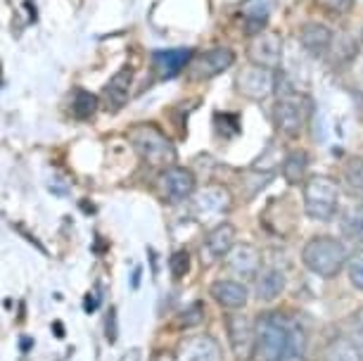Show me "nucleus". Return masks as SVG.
Returning a JSON list of instances; mask_svg holds the SVG:
<instances>
[{
    "mask_svg": "<svg viewBox=\"0 0 363 361\" xmlns=\"http://www.w3.org/2000/svg\"><path fill=\"white\" fill-rule=\"evenodd\" d=\"M119 361H140V350L138 347H133V350H128Z\"/></svg>",
    "mask_w": 363,
    "mask_h": 361,
    "instance_id": "obj_31",
    "label": "nucleus"
},
{
    "mask_svg": "<svg viewBox=\"0 0 363 361\" xmlns=\"http://www.w3.org/2000/svg\"><path fill=\"white\" fill-rule=\"evenodd\" d=\"M311 114V100L301 98L297 93H285L278 100V105L273 107V119H276L278 131L287 135V138H297L304 131L306 119Z\"/></svg>",
    "mask_w": 363,
    "mask_h": 361,
    "instance_id": "obj_5",
    "label": "nucleus"
},
{
    "mask_svg": "<svg viewBox=\"0 0 363 361\" xmlns=\"http://www.w3.org/2000/svg\"><path fill=\"white\" fill-rule=\"evenodd\" d=\"M128 140L135 148V152L147 162L150 167L169 169L176 162V148L167 138V133L160 131L155 124H135L128 131Z\"/></svg>",
    "mask_w": 363,
    "mask_h": 361,
    "instance_id": "obj_3",
    "label": "nucleus"
},
{
    "mask_svg": "<svg viewBox=\"0 0 363 361\" xmlns=\"http://www.w3.org/2000/svg\"><path fill=\"white\" fill-rule=\"evenodd\" d=\"M169 269L174 278H183L190 271V255L188 250H178L174 252V257L169 260Z\"/></svg>",
    "mask_w": 363,
    "mask_h": 361,
    "instance_id": "obj_27",
    "label": "nucleus"
},
{
    "mask_svg": "<svg viewBox=\"0 0 363 361\" xmlns=\"http://www.w3.org/2000/svg\"><path fill=\"white\" fill-rule=\"evenodd\" d=\"M152 361H178V357H171V354H157Z\"/></svg>",
    "mask_w": 363,
    "mask_h": 361,
    "instance_id": "obj_32",
    "label": "nucleus"
},
{
    "mask_svg": "<svg viewBox=\"0 0 363 361\" xmlns=\"http://www.w3.org/2000/svg\"><path fill=\"white\" fill-rule=\"evenodd\" d=\"M301 331L280 314H264L257 321L255 354L259 361H297L301 359Z\"/></svg>",
    "mask_w": 363,
    "mask_h": 361,
    "instance_id": "obj_1",
    "label": "nucleus"
},
{
    "mask_svg": "<svg viewBox=\"0 0 363 361\" xmlns=\"http://www.w3.org/2000/svg\"><path fill=\"white\" fill-rule=\"evenodd\" d=\"M233 62H235V52L230 48H211V50L202 52L200 57L195 60L193 67H190V74L193 79L197 81H207V79H214L218 74H223L225 70H230Z\"/></svg>",
    "mask_w": 363,
    "mask_h": 361,
    "instance_id": "obj_10",
    "label": "nucleus"
},
{
    "mask_svg": "<svg viewBox=\"0 0 363 361\" xmlns=\"http://www.w3.org/2000/svg\"><path fill=\"white\" fill-rule=\"evenodd\" d=\"M304 212L313 221H330L340 209V188L328 176H311L301 190Z\"/></svg>",
    "mask_w": 363,
    "mask_h": 361,
    "instance_id": "obj_4",
    "label": "nucleus"
},
{
    "mask_svg": "<svg viewBox=\"0 0 363 361\" xmlns=\"http://www.w3.org/2000/svg\"><path fill=\"white\" fill-rule=\"evenodd\" d=\"M228 338L233 345V352L240 359H247L255 352L257 345V328L245 314H230L228 316Z\"/></svg>",
    "mask_w": 363,
    "mask_h": 361,
    "instance_id": "obj_12",
    "label": "nucleus"
},
{
    "mask_svg": "<svg viewBox=\"0 0 363 361\" xmlns=\"http://www.w3.org/2000/svg\"><path fill=\"white\" fill-rule=\"evenodd\" d=\"M162 193L169 202H183L195 193V174L186 167H169L160 176Z\"/></svg>",
    "mask_w": 363,
    "mask_h": 361,
    "instance_id": "obj_11",
    "label": "nucleus"
},
{
    "mask_svg": "<svg viewBox=\"0 0 363 361\" xmlns=\"http://www.w3.org/2000/svg\"><path fill=\"white\" fill-rule=\"evenodd\" d=\"M98 95H93L91 91H77L74 93V102H72V112H74V117L81 119V121H86V119H91L95 112H98Z\"/></svg>",
    "mask_w": 363,
    "mask_h": 361,
    "instance_id": "obj_23",
    "label": "nucleus"
},
{
    "mask_svg": "<svg viewBox=\"0 0 363 361\" xmlns=\"http://www.w3.org/2000/svg\"><path fill=\"white\" fill-rule=\"evenodd\" d=\"M306 169H309V155L304 150H292L283 160V176L287 183L297 186V183L306 181Z\"/></svg>",
    "mask_w": 363,
    "mask_h": 361,
    "instance_id": "obj_20",
    "label": "nucleus"
},
{
    "mask_svg": "<svg viewBox=\"0 0 363 361\" xmlns=\"http://www.w3.org/2000/svg\"><path fill=\"white\" fill-rule=\"evenodd\" d=\"M225 267H228L233 274L242 276V278H252L259 274V267H262V257H259V250L255 245H235L228 257H225Z\"/></svg>",
    "mask_w": 363,
    "mask_h": 361,
    "instance_id": "obj_15",
    "label": "nucleus"
},
{
    "mask_svg": "<svg viewBox=\"0 0 363 361\" xmlns=\"http://www.w3.org/2000/svg\"><path fill=\"white\" fill-rule=\"evenodd\" d=\"M323 361H363L361 350L356 347L354 340L349 338H335L325 350Z\"/></svg>",
    "mask_w": 363,
    "mask_h": 361,
    "instance_id": "obj_21",
    "label": "nucleus"
},
{
    "mask_svg": "<svg viewBox=\"0 0 363 361\" xmlns=\"http://www.w3.org/2000/svg\"><path fill=\"white\" fill-rule=\"evenodd\" d=\"M299 43L311 57H323L333 45V31L318 22L304 24L299 31Z\"/></svg>",
    "mask_w": 363,
    "mask_h": 361,
    "instance_id": "obj_18",
    "label": "nucleus"
},
{
    "mask_svg": "<svg viewBox=\"0 0 363 361\" xmlns=\"http://www.w3.org/2000/svg\"><path fill=\"white\" fill-rule=\"evenodd\" d=\"M98 304H100V295H98V292H88V297H86V302H84V309L86 311H95V309H98Z\"/></svg>",
    "mask_w": 363,
    "mask_h": 361,
    "instance_id": "obj_30",
    "label": "nucleus"
},
{
    "mask_svg": "<svg viewBox=\"0 0 363 361\" xmlns=\"http://www.w3.org/2000/svg\"><path fill=\"white\" fill-rule=\"evenodd\" d=\"M349 281H352L354 288L363 290V250H356L349 257Z\"/></svg>",
    "mask_w": 363,
    "mask_h": 361,
    "instance_id": "obj_26",
    "label": "nucleus"
},
{
    "mask_svg": "<svg viewBox=\"0 0 363 361\" xmlns=\"http://www.w3.org/2000/svg\"><path fill=\"white\" fill-rule=\"evenodd\" d=\"M131 86H133V70L131 67H121L112 79L107 81L105 91H102V102L109 112H119L131 98Z\"/></svg>",
    "mask_w": 363,
    "mask_h": 361,
    "instance_id": "obj_13",
    "label": "nucleus"
},
{
    "mask_svg": "<svg viewBox=\"0 0 363 361\" xmlns=\"http://www.w3.org/2000/svg\"><path fill=\"white\" fill-rule=\"evenodd\" d=\"M301 262L304 267L320 278L337 276L342 267L349 262V252L345 243L333 235H313L301 250Z\"/></svg>",
    "mask_w": 363,
    "mask_h": 361,
    "instance_id": "obj_2",
    "label": "nucleus"
},
{
    "mask_svg": "<svg viewBox=\"0 0 363 361\" xmlns=\"http://www.w3.org/2000/svg\"><path fill=\"white\" fill-rule=\"evenodd\" d=\"M178 361H223L221 345L207 333H197V335H188L178 343L176 350Z\"/></svg>",
    "mask_w": 363,
    "mask_h": 361,
    "instance_id": "obj_9",
    "label": "nucleus"
},
{
    "mask_svg": "<svg viewBox=\"0 0 363 361\" xmlns=\"http://www.w3.org/2000/svg\"><path fill=\"white\" fill-rule=\"evenodd\" d=\"M316 5L330 15H347L354 8V0H316Z\"/></svg>",
    "mask_w": 363,
    "mask_h": 361,
    "instance_id": "obj_28",
    "label": "nucleus"
},
{
    "mask_svg": "<svg viewBox=\"0 0 363 361\" xmlns=\"http://www.w3.org/2000/svg\"><path fill=\"white\" fill-rule=\"evenodd\" d=\"M193 60V50L190 48H169V50H157L152 55L155 70L162 79L178 77Z\"/></svg>",
    "mask_w": 363,
    "mask_h": 361,
    "instance_id": "obj_14",
    "label": "nucleus"
},
{
    "mask_svg": "<svg viewBox=\"0 0 363 361\" xmlns=\"http://www.w3.org/2000/svg\"><path fill=\"white\" fill-rule=\"evenodd\" d=\"M285 283H287V278L280 269H266L257 281L259 299H264V302H273L276 297L283 295Z\"/></svg>",
    "mask_w": 363,
    "mask_h": 361,
    "instance_id": "obj_19",
    "label": "nucleus"
},
{
    "mask_svg": "<svg viewBox=\"0 0 363 361\" xmlns=\"http://www.w3.org/2000/svg\"><path fill=\"white\" fill-rule=\"evenodd\" d=\"M209 295L221 306H225V309H242L250 299L247 288L238 281H230V278H221V281L211 283Z\"/></svg>",
    "mask_w": 363,
    "mask_h": 361,
    "instance_id": "obj_17",
    "label": "nucleus"
},
{
    "mask_svg": "<svg viewBox=\"0 0 363 361\" xmlns=\"http://www.w3.org/2000/svg\"><path fill=\"white\" fill-rule=\"evenodd\" d=\"M235 248V228L230 223H216L214 228L209 231L207 240H204V255H207V264L221 260V257H228V252Z\"/></svg>",
    "mask_w": 363,
    "mask_h": 361,
    "instance_id": "obj_16",
    "label": "nucleus"
},
{
    "mask_svg": "<svg viewBox=\"0 0 363 361\" xmlns=\"http://www.w3.org/2000/svg\"><path fill=\"white\" fill-rule=\"evenodd\" d=\"M247 57L252 65L276 72L283 62V38L278 31H262L252 36L247 45Z\"/></svg>",
    "mask_w": 363,
    "mask_h": 361,
    "instance_id": "obj_6",
    "label": "nucleus"
},
{
    "mask_svg": "<svg viewBox=\"0 0 363 361\" xmlns=\"http://www.w3.org/2000/svg\"><path fill=\"white\" fill-rule=\"evenodd\" d=\"M116 333H119V328H116V309L112 306V309L107 311V318H105V338L109 340V345L116 343Z\"/></svg>",
    "mask_w": 363,
    "mask_h": 361,
    "instance_id": "obj_29",
    "label": "nucleus"
},
{
    "mask_svg": "<svg viewBox=\"0 0 363 361\" xmlns=\"http://www.w3.org/2000/svg\"><path fill=\"white\" fill-rule=\"evenodd\" d=\"M342 233L352 240H363V212H356V209H349L342 216Z\"/></svg>",
    "mask_w": 363,
    "mask_h": 361,
    "instance_id": "obj_24",
    "label": "nucleus"
},
{
    "mask_svg": "<svg viewBox=\"0 0 363 361\" xmlns=\"http://www.w3.org/2000/svg\"><path fill=\"white\" fill-rule=\"evenodd\" d=\"M230 204L233 197L228 190L211 183L195 195V216L200 221H221L230 212Z\"/></svg>",
    "mask_w": 363,
    "mask_h": 361,
    "instance_id": "obj_8",
    "label": "nucleus"
},
{
    "mask_svg": "<svg viewBox=\"0 0 363 361\" xmlns=\"http://www.w3.org/2000/svg\"><path fill=\"white\" fill-rule=\"evenodd\" d=\"M345 179L349 181V188L356 193H363V160H352L345 169Z\"/></svg>",
    "mask_w": 363,
    "mask_h": 361,
    "instance_id": "obj_25",
    "label": "nucleus"
},
{
    "mask_svg": "<svg viewBox=\"0 0 363 361\" xmlns=\"http://www.w3.org/2000/svg\"><path fill=\"white\" fill-rule=\"evenodd\" d=\"M242 22H245V29H247L252 36L266 31V24H269V5L262 3V0L252 3L250 8L242 12Z\"/></svg>",
    "mask_w": 363,
    "mask_h": 361,
    "instance_id": "obj_22",
    "label": "nucleus"
},
{
    "mask_svg": "<svg viewBox=\"0 0 363 361\" xmlns=\"http://www.w3.org/2000/svg\"><path fill=\"white\" fill-rule=\"evenodd\" d=\"M235 86L245 98L266 100L273 91H276L278 77L273 74V70H264V67L252 65V67H245V70L238 72Z\"/></svg>",
    "mask_w": 363,
    "mask_h": 361,
    "instance_id": "obj_7",
    "label": "nucleus"
}]
</instances>
